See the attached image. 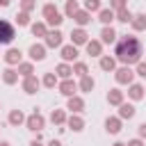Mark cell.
<instances>
[{
  "label": "cell",
  "mask_w": 146,
  "mask_h": 146,
  "mask_svg": "<svg viewBox=\"0 0 146 146\" xmlns=\"http://www.w3.org/2000/svg\"><path fill=\"white\" fill-rule=\"evenodd\" d=\"M116 59L123 62V66H130V64H139L141 59V43L137 36L132 34H125L116 41Z\"/></svg>",
  "instance_id": "obj_1"
},
{
  "label": "cell",
  "mask_w": 146,
  "mask_h": 146,
  "mask_svg": "<svg viewBox=\"0 0 146 146\" xmlns=\"http://www.w3.org/2000/svg\"><path fill=\"white\" fill-rule=\"evenodd\" d=\"M43 18H46L48 25H62V21H64V16L57 11V7H55L52 2H48V5L43 7Z\"/></svg>",
  "instance_id": "obj_2"
},
{
  "label": "cell",
  "mask_w": 146,
  "mask_h": 146,
  "mask_svg": "<svg viewBox=\"0 0 146 146\" xmlns=\"http://www.w3.org/2000/svg\"><path fill=\"white\" fill-rule=\"evenodd\" d=\"M14 36H16L14 25H11L9 21H2V18H0V43H2V46H5V43H11Z\"/></svg>",
  "instance_id": "obj_3"
},
{
  "label": "cell",
  "mask_w": 146,
  "mask_h": 146,
  "mask_svg": "<svg viewBox=\"0 0 146 146\" xmlns=\"http://www.w3.org/2000/svg\"><path fill=\"white\" fill-rule=\"evenodd\" d=\"M25 123H27V130H32V132H39V130L43 128V123H46V121H43V116H41V114L34 110V114H30V116L25 119Z\"/></svg>",
  "instance_id": "obj_4"
},
{
  "label": "cell",
  "mask_w": 146,
  "mask_h": 146,
  "mask_svg": "<svg viewBox=\"0 0 146 146\" xmlns=\"http://www.w3.org/2000/svg\"><path fill=\"white\" fill-rule=\"evenodd\" d=\"M116 82L119 84H132V78H135V71H130V66H121L116 71Z\"/></svg>",
  "instance_id": "obj_5"
},
{
  "label": "cell",
  "mask_w": 146,
  "mask_h": 146,
  "mask_svg": "<svg viewBox=\"0 0 146 146\" xmlns=\"http://www.w3.org/2000/svg\"><path fill=\"white\" fill-rule=\"evenodd\" d=\"M27 52H30V59H32V62H41V59H46V46H43V43H32Z\"/></svg>",
  "instance_id": "obj_6"
},
{
  "label": "cell",
  "mask_w": 146,
  "mask_h": 146,
  "mask_svg": "<svg viewBox=\"0 0 146 146\" xmlns=\"http://www.w3.org/2000/svg\"><path fill=\"white\" fill-rule=\"evenodd\" d=\"M62 32L59 30H52V32H48L46 34V48H59L62 46Z\"/></svg>",
  "instance_id": "obj_7"
},
{
  "label": "cell",
  "mask_w": 146,
  "mask_h": 146,
  "mask_svg": "<svg viewBox=\"0 0 146 146\" xmlns=\"http://www.w3.org/2000/svg\"><path fill=\"white\" fill-rule=\"evenodd\" d=\"M39 84H41V82L36 80V75H27V78L23 80V91H25V94H34V91L39 89Z\"/></svg>",
  "instance_id": "obj_8"
},
{
  "label": "cell",
  "mask_w": 146,
  "mask_h": 146,
  "mask_svg": "<svg viewBox=\"0 0 146 146\" xmlns=\"http://www.w3.org/2000/svg\"><path fill=\"white\" fill-rule=\"evenodd\" d=\"M71 41H73V46H87V32L82 30V27H75L73 32H71Z\"/></svg>",
  "instance_id": "obj_9"
},
{
  "label": "cell",
  "mask_w": 146,
  "mask_h": 146,
  "mask_svg": "<svg viewBox=\"0 0 146 146\" xmlns=\"http://www.w3.org/2000/svg\"><path fill=\"white\" fill-rule=\"evenodd\" d=\"M75 91H78V84L73 82V80H64L62 84H59V94H64V96H75Z\"/></svg>",
  "instance_id": "obj_10"
},
{
  "label": "cell",
  "mask_w": 146,
  "mask_h": 146,
  "mask_svg": "<svg viewBox=\"0 0 146 146\" xmlns=\"http://www.w3.org/2000/svg\"><path fill=\"white\" fill-rule=\"evenodd\" d=\"M114 41H116V32H114V27L105 25L103 32H100V43H114Z\"/></svg>",
  "instance_id": "obj_11"
},
{
  "label": "cell",
  "mask_w": 146,
  "mask_h": 146,
  "mask_svg": "<svg viewBox=\"0 0 146 146\" xmlns=\"http://www.w3.org/2000/svg\"><path fill=\"white\" fill-rule=\"evenodd\" d=\"M105 130H107L110 135H116V132H121V119H116V116H110V119L105 121Z\"/></svg>",
  "instance_id": "obj_12"
},
{
  "label": "cell",
  "mask_w": 146,
  "mask_h": 146,
  "mask_svg": "<svg viewBox=\"0 0 146 146\" xmlns=\"http://www.w3.org/2000/svg\"><path fill=\"white\" fill-rule=\"evenodd\" d=\"M132 116H135V105L121 103L119 105V119H132Z\"/></svg>",
  "instance_id": "obj_13"
},
{
  "label": "cell",
  "mask_w": 146,
  "mask_h": 146,
  "mask_svg": "<svg viewBox=\"0 0 146 146\" xmlns=\"http://www.w3.org/2000/svg\"><path fill=\"white\" fill-rule=\"evenodd\" d=\"M75 57H78V48H75L73 43H71V46H64V48H62V59H64V62H73Z\"/></svg>",
  "instance_id": "obj_14"
},
{
  "label": "cell",
  "mask_w": 146,
  "mask_h": 146,
  "mask_svg": "<svg viewBox=\"0 0 146 146\" xmlns=\"http://www.w3.org/2000/svg\"><path fill=\"white\" fill-rule=\"evenodd\" d=\"M5 62L7 64H21V50L18 48H9L5 52Z\"/></svg>",
  "instance_id": "obj_15"
},
{
  "label": "cell",
  "mask_w": 146,
  "mask_h": 146,
  "mask_svg": "<svg viewBox=\"0 0 146 146\" xmlns=\"http://www.w3.org/2000/svg\"><path fill=\"white\" fill-rule=\"evenodd\" d=\"M73 21L82 27V25H87V23L91 21V16H89V11H87V9H84V11H82V9H78V11H75V16H73Z\"/></svg>",
  "instance_id": "obj_16"
},
{
  "label": "cell",
  "mask_w": 146,
  "mask_h": 146,
  "mask_svg": "<svg viewBox=\"0 0 146 146\" xmlns=\"http://www.w3.org/2000/svg\"><path fill=\"white\" fill-rule=\"evenodd\" d=\"M100 50H103V43L100 41H87V52L91 57H100Z\"/></svg>",
  "instance_id": "obj_17"
},
{
  "label": "cell",
  "mask_w": 146,
  "mask_h": 146,
  "mask_svg": "<svg viewBox=\"0 0 146 146\" xmlns=\"http://www.w3.org/2000/svg\"><path fill=\"white\" fill-rule=\"evenodd\" d=\"M55 73H57L59 78H64V80H68V78H71V73H73V66H68L66 62H64V64H57V68H55Z\"/></svg>",
  "instance_id": "obj_18"
},
{
  "label": "cell",
  "mask_w": 146,
  "mask_h": 146,
  "mask_svg": "<svg viewBox=\"0 0 146 146\" xmlns=\"http://www.w3.org/2000/svg\"><path fill=\"white\" fill-rule=\"evenodd\" d=\"M128 96H130L132 100H141V98H144V87H141V84H130Z\"/></svg>",
  "instance_id": "obj_19"
},
{
  "label": "cell",
  "mask_w": 146,
  "mask_h": 146,
  "mask_svg": "<svg viewBox=\"0 0 146 146\" xmlns=\"http://www.w3.org/2000/svg\"><path fill=\"white\" fill-rule=\"evenodd\" d=\"M107 103H110V105H121V103H123V91L112 89V91L107 94Z\"/></svg>",
  "instance_id": "obj_20"
},
{
  "label": "cell",
  "mask_w": 146,
  "mask_h": 146,
  "mask_svg": "<svg viewBox=\"0 0 146 146\" xmlns=\"http://www.w3.org/2000/svg\"><path fill=\"white\" fill-rule=\"evenodd\" d=\"M68 110H73V112H82V110H84V100H82L80 96H71V98H68Z\"/></svg>",
  "instance_id": "obj_21"
},
{
  "label": "cell",
  "mask_w": 146,
  "mask_h": 146,
  "mask_svg": "<svg viewBox=\"0 0 146 146\" xmlns=\"http://www.w3.org/2000/svg\"><path fill=\"white\" fill-rule=\"evenodd\" d=\"M114 16H116V14H114L112 9H100V14H98V21H100L103 25H110V23L114 21Z\"/></svg>",
  "instance_id": "obj_22"
},
{
  "label": "cell",
  "mask_w": 146,
  "mask_h": 146,
  "mask_svg": "<svg viewBox=\"0 0 146 146\" xmlns=\"http://www.w3.org/2000/svg\"><path fill=\"white\" fill-rule=\"evenodd\" d=\"M2 80H5V84H14V82L18 80V71H14V68L2 71Z\"/></svg>",
  "instance_id": "obj_23"
},
{
  "label": "cell",
  "mask_w": 146,
  "mask_h": 146,
  "mask_svg": "<svg viewBox=\"0 0 146 146\" xmlns=\"http://www.w3.org/2000/svg\"><path fill=\"white\" fill-rule=\"evenodd\" d=\"M132 30H146V14H137L132 18Z\"/></svg>",
  "instance_id": "obj_24"
},
{
  "label": "cell",
  "mask_w": 146,
  "mask_h": 146,
  "mask_svg": "<svg viewBox=\"0 0 146 146\" xmlns=\"http://www.w3.org/2000/svg\"><path fill=\"white\" fill-rule=\"evenodd\" d=\"M114 66H116L114 57H100V68L103 71H114Z\"/></svg>",
  "instance_id": "obj_25"
},
{
  "label": "cell",
  "mask_w": 146,
  "mask_h": 146,
  "mask_svg": "<svg viewBox=\"0 0 146 146\" xmlns=\"http://www.w3.org/2000/svg\"><path fill=\"white\" fill-rule=\"evenodd\" d=\"M50 121H52V123H57V125H62V123L66 121V114H64V110H52V114H50Z\"/></svg>",
  "instance_id": "obj_26"
},
{
  "label": "cell",
  "mask_w": 146,
  "mask_h": 146,
  "mask_svg": "<svg viewBox=\"0 0 146 146\" xmlns=\"http://www.w3.org/2000/svg\"><path fill=\"white\" fill-rule=\"evenodd\" d=\"M23 121H25V116H23L21 110H14V112L9 114V123H11V125H21Z\"/></svg>",
  "instance_id": "obj_27"
},
{
  "label": "cell",
  "mask_w": 146,
  "mask_h": 146,
  "mask_svg": "<svg viewBox=\"0 0 146 146\" xmlns=\"http://www.w3.org/2000/svg\"><path fill=\"white\" fill-rule=\"evenodd\" d=\"M68 128L75 130V132H80V130L84 128V121H82L80 116H71V119H68Z\"/></svg>",
  "instance_id": "obj_28"
},
{
  "label": "cell",
  "mask_w": 146,
  "mask_h": 146,
  "mask_svg": "<svg viewBox=\"0 0 146 146\" xmlns=\"http://www.w3.org/2000/svg\"><path fill=\"white\" fill-rule=\"evenodd\" d=\"M55 84H57V73H55V71H52V73H46V75H43V87L52 89Z\"/></svg>",
  "instance_id": "obj_29"
},
{
  "label": "cell",
  "mask_w": 146,
  "mask_h": 146,
  "mask_svg": "<svg viewBox=\"0 0 146 146\" xmlns=\"http://www.w3.org/2000/svg\"><path fill=\"white\" fill-rule=\"evenodd\" d=\"M132 14L128 11V9H121V11H116V21H121V23H132Z\"/></svg>",
  "instance_id": "obj_30"
},
{
  "label": "cell",
  "mask_w": 146,
  "mask_h": 146,
  "mask_svg": "<svg viewBox=\"0 0 146 146\" xmlns=\"http://www.w3.org/2000/svg\"><path fill=\"white\" fill-rule=\"evenodd\" d=\"M32 34H34V36H46V34H48L46 23H34V25H32Z\"/></svg>",
  "instance_id": "obj_31"
},
{
  "label": "cell",
  "mask_w": 146,
  "mask_h": 146,
  "mask_svg": "<svg viewBox=\"0 0 146 146\" xmlns=\"http://www.w3.org/2000/svg\"><path fill=\"white\" fill-rule=\"evenodd\" d=\"M94 84H96V82H94V78H89V75H84V78L80 80V89H82V91H91Z\"/></svg>",
  "instance_id": "obj_32"
},
{
  "label": "cell",
  "mask_w": 146,
  "mask_h": 146,
  "mask_svg": "<svg viewBox=\"0 0 146 146\" xmlns=\"http://www.w3.org/2000/svg\"><path fill=\"white\" fill-rule=\"evenodd\" d=\"M64 11H66V16H68V18H73V16H75V11H78V2H75V0H68V2H66V7H64Z\"/></svg>",
  "instance_id": "obj_33"
},
{
  "label": "cell",
  "mask_w": 146,
  "mask_h": 146,
  "mask_svg": "<svg viewBox=\"0 0 146 146\" xmlns=\"http://www.w3.org/2000/svg\"><path fill=\"white\" fill-rule=\"evenodd\" d=\"M18 73H21L23 78H27V75H32V62H25V64H18Z\"/></svg>",
  "instance_id": "obj_34"
},
{
  "label": "cell",
  "mask_w": 146,
  "mask_h": 146,
  "mask_svg": "<svg viewBox=\"0 0 146 146\" xmlns=\"http://www.w3.org/2000/svg\"><path fill=\"white\" fill-rule=\"evenodd\" d=\"M84 9L91 14V11H98L100 9V0H84Z\"/></svg>",
  "instance_id": "obj_35"
},
{
  "label": "cell",
  "mask_w": 146,
  "mask_h": 146,
  "mask_svg": "<svg viewBox=\"0 0 146 146\" xmlns=\"http://www.w3.org/2000/svg\"><path fill=\"white\" fill-rule=\"evenodd\" d=\"M73 73H78L80 78H84V75H87V64H82V62L73 64Z\"/></svg>",
  "instance_id": "obj_36"
},
{
  "label": "cell",
  "mask_w": 146,
  "mask_h": 146,
  "mask_svg": "<svg viewBox=\"0 0 146 146\" xmlns=\"http://www.w3.org/2000/svg\"><path fill=\"white\" fill-rule=\"evenodd\" d=\"M16 23H18V25H27V23H30L27 11H18V14H16Z\"/></svg>",
  "instance_id": "obj_37"
},
{
  "label": "cell",
  "mask_w": 146,
  "mask_h": 146,
  "mask_svg": "<svg viewBox=\"0 0 146 146\" xmlns=\"http://www.w3.org/2000/svg\"><path fill=\"white\" fill-rule=\"evenodd\" d=\"M110 9L114 11H121V9H125V0H110Z\"/></svg>",
  "instance_id": "obj_38"
},
{
  "label": "cell",
  "mask_w": 146,
  "mask_h": 146,
  "mask_svg": "<svg viewBox=\"0 0 146 146\" xmlns=\"http://www.w3.org/2000/svg\"><path fill=\"white\" fill-rule=\"evenodd\" d=\"M36 7V2L34 0H23V11H32Z\"/></svg>",
  "instance_id": "obj_39"
},
{
  "label": "cell",
  "mask_w": 146,
  "mask_h": 146,
  "mask_svg": "<svg viewBox=\"0 0 146 146\" xmlns=\"http://www.w3.org/2000/svg\"><path fill=\"white\" fill-rule=\"evenodd\" d=\"M137 75L139 78H146V62H139L137 64Z\"/></svg>",
  "instance_id": "obj_40"
},
{
  "label": "cell",
  "mask_w": 146,
  "mask_h": 146,
  "mask_svg": "<svg viewBox=\"0 0 146 146\" xmlns=\"http://www.w3.org/2000/svg\"><path fill=\"white\" fill-rule=\"evenodd\" d=\"M125 146H144V141H141V139H130Z\"/></svg>",
  "instance_id": "obj_41"
},
{
  "label": "cell",
  "mask_w": 146,
  "mask_h": 146,
  "mask_svg": "<svg viewBox=\"0 0 146 146\" xmlns=\"http://www.w3.org/2000/svg\"><path fill=\"white\" fill-rule=\"evenodd\" d=\"M139 137H141V139L146 137V123H139Z\"/></svg>",
  "instance_id": "obj_42"
},
{
  "label": "cell",
  "mask_w": 146,
  "mask_h": 146,
  "mask_svg": "<svg viewBox=\"0 0 146 146\" xmlns=\"http://www.w3.org/2000/svg\"><path fill=\"white\" fill-rule=\"evenodd\" d=\"M48 146H62V144H59V139H52V141H50Z\"/></svg>",
  "instance_id": "obj_43"
},
{
  "label": "cell",
  "mask_w": 146,
  "mask_h": 146,
  "mask_svg": "<svg viewBox=\"0 0 146 146\" xmlns=\"http://www.w3.org/2000/svg\"><path fill=\"white\" fill-rule=\"evenodd\" d=\"M9 2H11V0H0V7H7Z\"/></svg>",
  "instance_id": "obj_44"
},
{
  "label": "cell",
  "mask_w": 146,
  "mask_h": 146,
  "mask_svg": "<svg viewBox=\"0 0 146 146\" xmlns=\"http://www.w3.org/2000/svg\"><path fill=\"white\" fill-rule=\"evenodd\" d=\"M30 146H41V144H39V139H34V141H32Z\"/></svg>",
  "instance_id": "obj_45"
},
{
  "label": "cell",
  "mask_w": 146,
  "mask_h": 146,
  "mask_svg": "<svg viewBox=\"0 0 146 146\" xmlns=\"http://www.w3.org/2000/svg\"><path fill=\"white\" fill-rule=\"evenodd\" d=\"M112 146H125V144H123V141H114Z\"/></svg>",
  "instance_id": "obj_46"
},
{
  "label": "cell",
  "mask_w": 146,
  "mask_h": 146,
  "mask_svg": "<svg viewBox=\"0 0 146 146\" xmlns=\"http://www.w3.org/2000/svg\"><path fill=\"white\" fill-rule=\"evenodd\" d=\"M0 146H9V141H0Z\"/></svg>",
  "instance_id": "obj_47"
}]
</instances>
